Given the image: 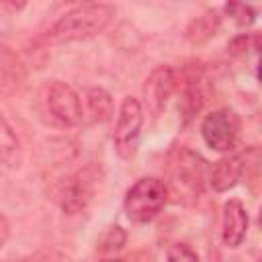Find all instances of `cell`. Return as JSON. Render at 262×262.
I'll use <instances>...</instances> for the list:
<instances>
[{
	"label": "cell",
	"instance_id": "1",
	"mask_svg": "<svg viewBox=\"0 0 262 262\" xmlns=\"http://www.w3.org/2000/svg\"><path fill=\"white\" fill-rule=\"evenodd\" d=\"M113 16H115V6L104 2L74 6L47 29V39L53 43H66V41H80L94 37L108 27Z\"/></svg>",
	"mask_w": 262,
	"mask_h": 262
},
{
	"label": "cell",
	"instance_id": "2",
	"mask_svg": "<svg viewBox=\"0 0 262 262\" xmlns=\"http://www.w3.org/2000/svg\"><path fill=\"white\" fill-rule=\"evenodd\" d=\"M168 203V186L156 176L139 178L125 194V213L135 223L151 221Z\"/></svg>",
	"mask_w": 262,
	"mask_h": 262
},
{
	"label": "cell",
	"instance_id": "3",
	"mask_svg": "<svg viewBox=\"0 0 262 262\" xmlns=\"http://www.w3.org/2000/svg\"><path fill=\"white\" fill-rule=\"evenodd\" d=\"M141 125H143V108L141 102L133 96H125L119 108V117L115 123L113 131V145L115 151L123 160H131L137 151L139 145V135H141Z\"/></svg>",
	"mask_w": 262,
	"mask_h": 262
},
{
	"label": "cell",
	"instance_id": "4",
	"mask_svg": "<svg viewBox=\"0 0 262 262\" xmlns=\"http://www.w3.org/2000/svg\"><path fill=\"white\" fill-rule=\"evenodd\" d=\"M205 143L215 151H231L239 135V117L231 108H217L201 123Z\"/></svg>",
	"mask_w": 262,
	"mask_h": 262
},
{
	"label": "cell",
	"instance_id": "5",
	"mask_svg": "<svg viewBox=\"0 0 262 262\" xmlns=\"http://www.w3.org/2000/svg\"><path fill=\"white\" fill-rule=\"evenodd\" d=\"M203 160L188 151V149H180L176 154V160L172 162L170 168V180H172V190L174 194H180V199L188 196V199H196L201 194L203 188Z\"/></svg>",
	"mask_w": 262,
	"mask_h": 262
},
{
	"label": "cell",
	"instance_id": "6",
	"mask_svg": "<svg viewBox=\"0 0 262 262\" xmlns=\"http://www.w3.org/2000/svg\"><path fill=\"white\" fill-rule=\"evenodd\" d=\"M45 106L55 123L61 127H76L82 123V102L78 94L63 82L55 80L45 88Z\"/></svg>",
	"mask_w": 262,
	"mask_h": 262
},
{
	"label": "cell",
	"instance_id": "7",
	"mask_svg": "<svg viewBox=\"0 0 262 262\" xmlns=\"http://www.w3.org/2000/svg\"><path fill=\"white\" fill-rule=\"evenodd\" d=\"M141 92H143V106L141 108H145L151 117H158L174 92V72L168 66L156 68L145 78Z\"/></svg>",
	"mask_w": 262,
	"mask_h": 262
},
{
	"label": "cell",
	"instance_id": "8",
	"mask_svg": "<svg viewBox=\"0 0 262 262\" xmlns=\"http://www.w3.org/2000/svg\"><path fill=\"white\" fill-rule=\"evenodd\" d=\"M94 182H96V176L92 174L90 168L80 170L78 174L68 178L61 190V207L68 215H76L88 205L94 190Z\"/></svg>",
	"mask_w": 262,
	"mask_h": 262
},
{
	"label": "cell",
	"instance_id": "9",
	"mask_svg": "<svg viewBox=\"0 0 262 262\" xmlns=\"http://www.w3.org/2000/svg\"><path fill=\"white\" fill-rule=\"evenodd\" d=\"M248 231V213L237 199H229L221 213V239L229 248H237Z\"/></svg>",
	"mask_w": 262,
	"mask_h": 262
},
{
	"label": "cell",
	"instance_id": "10",
	"mask_svg": "<svg viewBox=\"0 0 262 262\" xmlns=\"http://www.w3.org/2000/svg\"><path fill=\"white\" fill-rule=\"evenodd\" d=\"M242 172H244L242 154H231V156L221 158L219 162L213 164V170H211V186H213V190L225 192V190L233 188L235 182L239 180Z\"/></svg>",
	"mask_w": 262,
	"mask_h": 262
},
{
	"label": "cell",
	"instance_id": "11",
	"mask_svg": "<svg viewBox=\"0 0 262 262\" xmlns=\"http://www.w3.org/2000/svg\"><path fill=\"white\" fill-rule=\"evenodd\" d=\"M23 162V147L14 133V129L8 125V121L0 113V164L8 168H16Z\"/></svg>",
	"mask_w": 262,
	"mask_h": 262
},
{
	"label": "cell",
	"instance_id": "12",
	"mask_svg": "<svg viewBox=\"0 0 262 262\" xmlns=\"http://www.w3.org/2000/svg\"><path fill=\"white\" fill-rule=\"evenodd\" d=\"M86 108L92 123H104L113 115V98L104 88L92 86L86 90Z\"/></svg>",
	"mask_w": 262,
	"mask_h": 262
},
{
	"label": "cell",
	"instance_id": "13",
	"mask_svg": "<svg viewBox=\"0 0 262 262\" xmlns=\"http://www.w3.org/2000/svg\"><path fill=\"white\" fill-rule=\"evenodd\" d=\"M217 31H219V16H217L215 10H207L188 25L186 39L194 45H201V43L209 41L211 37H215Z\"/></svg>",
	"mask_w": 262,
	"mask_h": 262
},
{
	"label": "cell",
	"instance_id": "14",
	"mask_svg": "<svg viewBox=\"0 0 262 262\" xmlns=\"http://www.w3.org/2000/svg\"><path fill=\"white\" fill-rule=\"evenodd\" d=\"M225 12L239 25V27H248L254 23L256 18V10L248 4H242V2H229L225 4Z\"/></svg>",
	"mask_w": 262,
	"mask_h": 262
},
{
	"label": "cell",
	"instance_id": "15",
	"mask_svg": "<svg viewBox=\"0 0 262 262\" xmlns=\"http://www.w3.org/2000/svg\"><path fill=\"white\" fill-rule=\"evenodd\" d=\"M125 231L119 227V225H113L108 227V231L104 233L102 242H100V252H115V250H121L125 246Z\"/></svg>",
	"mask_w": 262,
	"mask_h": 262
},
{
	"label": "cell",
	"instance_id": "16",
	"mask_svg": "<svg viewBox=\"0 0 262 262\" xmlns=\"http://www.w3.org/2000/svg\"><path fill=\"white\" fill-rule=\"evenodd\" d=\"M168 262H199L196 254L186 244H172L168 248Z\"/></svg>",
	"mask_w": 262,
	"mask_h": 262
},
{
	"label": "cell",
	"instance_id": "17",
	"mask_svg": "<svg viewBox=\"0 0 262 262\" xmlns=\"http://www.w3.org/2000/svg\"><path fill=\"white\" fill-rule=\"evenodd\" d=\"M246 49H248V37H246V35L235 37V39L227 45V51H229V53H246Z\"/></svg>",
	"mask_w": 262,
	"mask_h": 262
},
{
	"label": "cell",
	"instance_id": "18",
	"mask_svg": "<svg viewBox=\"0 0 262 262\" xmlns=\"http://www.w3.org/2000/svg\"><path fill=\"white\" fill-rule=\"evenodd\" d=\"M8 235H10V225H8L6 217H4L2 213H0V250L4 248V244H6Z\"/></svg>",
	"mask_w": 262,
	"mask_h": 262
},
{
	"label": "cell",
	"instance_id": "19",
	"mask_svg": "<svg viewBox=\"0 0 262 262\" xmlns=\"http://www.w3.org/2000/svg\"><path fill=\"white\" fill-rule=\"evenodd\" d=\"M104 262H125V260H119V258H113V260H104Z\"/></svg>",
	"mask_w": 262,
	"mask_h": 262
}]
</instances>
